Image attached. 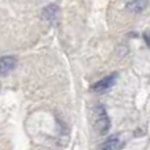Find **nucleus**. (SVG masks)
<instances>
[{
  "instance_id": "obj_7",
  "label": "nucleus",
  "mask_w": 150,
  "mask_h": 150,
  "mask_svg": "<svg viewBox=\"0 0 150 150\" xmlns=\"http://www.w3.org/2000/svg\"><path fill=\"white\" fill-rule=\"evenodd\" d=\"M144 38L146 40V42H148V45H149V47H150V37H149V34L145 33V34H144Z\"/></svg>"
},
{
  "instance_id": "obj_3",
  "label": "nucleus",
  "mask_w": 150,
  "mask_h": 150,
  "mask_svg": "<svg viewBox=\"0 0 150 150\" xmlns=\"http://www.w3.org/2000/svg\"><path fill=\"white\" fill-rule=\"evenodd\" d=\"M17 65V59L12 55L0 58V76H5L13 70Z\"/></svg>"
},
{
  "instance_id": "obj_5",
  "label": "nucleus",
  "mask_w": 150,
  "mask_h": 150,
  "mask_svg": "<svg viewBox=\"0 0 150 150\" xmlns=\"http://www.w3.org/2000/svg\"><path fill=\"white\" fill-rule=\"evenodd\" d=\"M122 146H124V144L119 140V137H117V136H113V137H109L104 144H101V145L99 146V149L112 150V149H121Z\"/></svg>"
},
{
  "instance_id": "obj_4",
  "label": "nucleus",
  "mask_w": 150,
  "mask_h": 150,
  "mask_svg": "<svg viewBox=\"0 0 150 150\" xmlns=\"http://www.w3.org/2000/svg\"><path fill=\"white\" fill-rule=\"evenodd\" d=\"M58 13H59V8H58V5L49 4L47 7H45L44 9H42V18L52 23V21H54L55 18H57Z\"/></svg>"
},
{
  "instance_id": "obj_2",
  "label": "nucleus",
  "mask_w": 150,
  "mask_h": 150,
  "mask_svg": "<svg viewBox=\"0 0 150 150\" xmlns=\"http://www.w3.org/2000/svg\"><path fill=\"white\" fill-rule=\"evenodd\" d=\"M117 76H119L117 73L107 75V76H104L103 79H100L99 82H96L95 84H92L91 90H92L93 92H98V93L105 92V91H108L109 88H112V86H115V83H116V80H117Z\"/></svg>"
},
{
  "instance_id": "obj_6",
  "label": "nucleus",
  "mask_w": 150,
  "mask_h": 150,
  "mask_svg": "<svg viewBox=\"0 0 150 150\" xmlns=\"http://www.w3.org/2000/svg\"><path fill=\"white\" fill-rule=\"evenodd\" d=\"M148 7V0H133L128 3V9L133 13H141Z\"/></svg>"
},
{
  "instance_id": "obj_1",
  "label": "nucleus",
  "mask_w": 150,
  "mask_h": 150,
  "mask_svg": "<svg viewBox=\"0 0 150 150\" xmlns=\"http://www.w3.org/2000/svg\"><path fill=\"white\" fill-rule=\"evenodd\" d=\"M91 120H92V127L99 134H105L109 130L111 127V121L107 115V111L103 105L96 104L93 105L92 111H91Z\"/></svg>"
}]
</instances>
